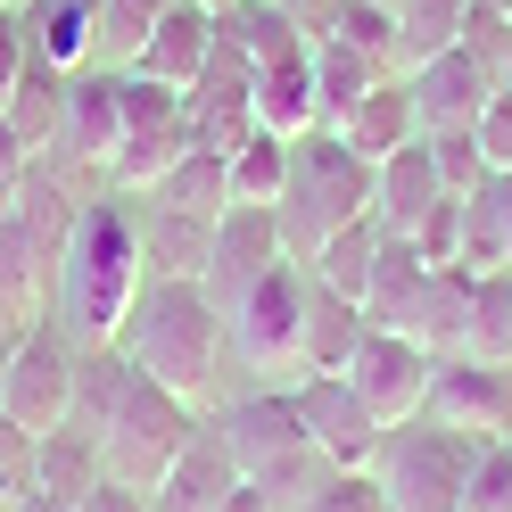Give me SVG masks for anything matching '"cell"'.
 Here are the masks:
<instances>
[{
	"label": "cell",
	"instance_id": "obj_44",
	"mask_svg": "<svg viewBox=\"0 0 512 512\" xmlns=\"http://www.w3.org/2000/svg\"><path fill=\"white\" fill-rule=\"evenodd\" d=\"M471 9H496V17H512V0H471Z\"/></svg>",
	"mask_w": 512,
	"mask_h": 512
},
{
	"label": "cell",
	"instance_id": "obj_15",
	"mask_svg": "<svg viewBox=\"0 0 512 512\" xmlns=\"http://www.w3.org/2000/svg\"><path fill=\"white\" fill-rule=\"evenodd\" d=\"M50 290H58V265L17 232L9 215H0V331H34V323H50Z\"/></svg>",
	"mask_w": 512,
	"mask_h": 512
},
{
	"label": "cell",
	"instance_id": "obj_35",
	"mask_svg": "<svg viewBox=\"0 0 512 512\" xmlns=\"http://www.w3.org/2000/svg\"><path fill=\"white\" fill-rule=\"evenodd\" d=\"M471 141H479V166H488V174H512V91H496V100L479 108Z\"/></svg>",
	"mask_w": 512,
	"mask_h": 512
},
{
	"label": "cell",
	"instance_id": "obj_19",
	"mask_svg": "<svg viewBox=\"0 0 512 512\" xmlns=\"http://www.w3.org/2000/svg\"><path fill=\"white\" fill-rule=\"evenodd\" d=\"M0 124L17 133V149L25 157H50L58 149V124H67V67H25L17 83H9V100H0Z\"/></svg>",
	"mask_w": 512,
	"mask_h": 512
},
{
	"label": "cell",
	"instance_id": "obj_47",
	"mask_svg": "<svg viewBox=\"0 0 512 512\" xmlns=\"http://www.w3.org/2000/svg\"><path fill=\"white\" fill-rule=\"evenodd\" d=\"M496 91H512V67H504V83H496Z\"/></svg>",
	"mask_w": 512,
	"mask_h": 512
},
{
	"label": "cell",
	"instance_id": "obj_41",
	"mask_svg": "<svg viewBox=\"0 0 512 512\" xmlns=\"http://www.w3.org/2000/svg\"><path fill=\"white\" fill-rule=\"evenodd\" d=\"M223 512H273V496H265V488H256V479H240V488H232V496H223Z\"/></svg>",
	"mask_w": 512,
	"mask_h": 512
},
{
	"label": "cell",
	"instance_id": "obj_24",
	"mask_svg": "<svg viewBox=\"0 0 512 512\" xmlns=\"http://www.w3.org/2000/svg\"><path fill=\"white\" fill-rule=\"evenodd\" d=\"M463 265L512 273V174H488L479 190H463Z\"/></svg>",
	"mask_w": 512,
	"mask_h": 512
},
{
	"label": "cell",
	"instance_id": "obj_46",
	"mask_svg": "<svg viewBox=\"0 0 512 512\" xmlns=\"http://www.w3.org/2000/svg\"><path fill=\"white\" fill-rule=\"evenodd\" d=\"M0 9H34V0H0Z\"/></svg>",
	"mask_w": 512,
	"mask_h": 512
},
{
	"label": "cell",
	"instance_id": "obj_33",
	"mask_svg": "<svg viewBox=\"0 0 512 512\" xmlns=\"http://www.w3.org/2000/svg\"><path fill=\"white\" fill-rule=\"evenodd\" d=\"M298 512H389V496H380V479H372V471H331Z\"/></svg>",
	"mask_w": 512,
	"mask_h": 512
},
{
	"label": "cell",
	"instance_id": "obj_40",
	"mask_svg": "<svg viewBox=\"0 0 512 512\" xmlns=\"http://www.w3.org/2000/svg\"><path fill=\"white\" fill-rule=\"evenodd\" d=\"M281 9H290V17L306 25V34L323 42V34H331V17H339V0H281Z\"/></svg>",
	"mask_w": 512,
	"mask_h": 512
},
{
	"label": "cell",
	"instance_id": "obj_28",
	"mask_svg": "<svg viewBox=\"0 0 512 512\" xmlns=\"http://www.w3.org/2000/svg\"><path fill=\"white\" fill-rule=\"evenodd\" d=\"M223 174H232V207H273L281 182H290V141L256 124V133H248L232 157H223Z\"/></svg>",
	"mask_w": 512,
	"mask_h": 512
},
{
	"label": "cell",
	"instance_id": "obj_6",
	"mask_svg": "<svg viewBox=\"0 0 512 512\" xmlns=\"http://www.w3.org/2000/svg\"><path fill=\"white\" fill-rule=\"evenodd\" d=\"M75 356H83V347L67 339L58 314L34 323V331H17V339H9V380H0V422L50 438V430L75 413Z\"/></svg>",
	"mask_w": 512,
	"mask_h": 512
},
{
	"label": "cell",
	"instance_id": "obj_16",
	"mask_svg": "<svg viewBox=\"0 0 512 512\" xmlns=\"http://www.w3.org/2000/svg\"><path fill=\"white\" fill-rule=\"evenodd\" d=\"M438 199H446V182H438V166H430L422 141H405L397 157H380V166H372V223H380V232L405 240Z\"/></svg>",
	"mask_w": 512,
	"mask_h": 512
},
{
	"label": "cell",
	"instance_id": "obj_38",
	"mask_svg": "<svg viewBox=\"0 0 512 512\" xmlns=\"http://www.w3.org/2000/svg\"><path fill=\"white\" fill-rule=\"evenodd\" d=\"M25 166H34V157H25V149H17V133H9V124H0V207L17 199V182H25Z\"/></svg>",
	"mask_w": 512,
	"mask_h": 512
},
{
	"label": "cell",
	"instance_id": "obj_43",
	"mask_svg": "<svg viewBox=\"0 0 512 512\" xmlns=\"http://www.w3.org/2000/svg\"><path fill=\"white\" fill-rule=\"evenodd\" d=\"M199 9H207V17H232V9H240V0H199Z\"/></svg>",
	"mask_w": 512,
	"mask_h": 512
},
{
	"label": "cell",
	"instance_id": "obj_3",
	"mask_svg": "<svg viewBox=\"0 0 512 512\" xmlns=\"http://www.w3.org/2000/svg\"><path fill=\"white\" fill-rule=\"evenodd\" d=\"M356 215H372V166L339 133H298L290 141V182H281V199H273L290 265H306V256L331 232H347Z\"/></svg>",
	"mask_w": 512,
	"mask_h": 512
},
{
	"label": "cell",
	"instance_id": "obj_2",
	"mask_svg": "<svg viewBox=\"0 0 512 512\" xmlns=\"http://www.w3.org/2000/svg\"><path fill=\"white\" fill-rule=\"evenodd\" d=\"M116 347L133 356V372H149L157 389L182 397V405H199L215 389L223 356H232V347H223V306L207 298V281H166V273L141 281Z\"/></svg>",
	"mask_w": 512,
	"mask_h": 512
},
{
	"label": "cell",
	"instance_id": "obj_17",
	"mask_svg": "<svg viewBox=\"0 0 512 512\" xmlns=\"http://www.w3.org/2000/svg\"><path fill=\"white\" fill-rule=\"evenodd\" d=\"M100 438H91L83 422H58L50 438H34V496L58 504V512H75L91 488H100Z\"/></svg>",
	"mask_w": 512,
	"mask_h": 512
},
{
	"label": "cell",
	"instance_id": "obj_31",
	"mask_svg": "<svg viewBox=\"0 0 512 512\" xmlns=\"http://www.w3.org/2000/svg\"><path fill=\"white\" fill-rule=\"evenodd\" d=\"M149 199H157V207H182V215H207V223H215L223 207H232V174H223V157H215V149H190L182 166L149 190Z\"/></svg>",
	"mask_w": 512,
	"mask_h": 512
},
{
	"label": "cell",
	"instance_id": "obj_30",
	"mask_svg": "<svg viewBox=\"0 0 512 512\" xmlns=\"http://www.w3.org/2000/svg\"><path fill=\"white\" fill-rule=\"evenodd\" d=\"M471 0H397V67H422V58L463 42Z\"/></svg>",
	"mask_w": 512,
	"mask_h": 512
},
{
	"label": "cell",
	"instance_id": "obj_20",
	"mask_svg": "<svg viewBox=\"0 0 512 512\" xmlns=\"http://www.w3.org/2000/svg\"><path fill=\"white\" fill-rule=\"evenodd\" d=\"M141 265L149 273H166V281H207V240H215V223L207 215H182V207H141Z\"/></svg>",
	"mask_w": 512,
	"mask_h": 512
},
{
	"label": "cell",
	"instance_id": "obj_29",
	"mask_svg": "<svg viewBox=\"0 0 512 512\" xmlns=\"http://www.w3.org/2000/svg\"><path fill=\"white\" fill-rule=\"evenodd\" d=\"M463 356H479V364H512V273H479V281H471Z\"/></svg>",
	"mask_w": 512,
	"mask_h": 512
},
{
	"label": "cell",
	"instance_id": "obj_42",
	"mask_svg": "<svg viewBox=\"0 0 512 512\" xmlns=\"http://www.w3.org/2000/svg\"><path fill=\"white\" fill-rule=\"evenodd\" d=\"M0 512H58V504H42V496H17V504H0Z\"/></svg>",
	"mask_w": 512,
	"mask_h": 512
},
{
	"label": "cell",
	"instance_id": "obj_10",
	"mask_svg": "<svg viewBox=\"0 0 512 512\" xmlns=\"http://www.w3.org/2000/svg\"><path fill=\"white\" fill-rule=\"evenodd\" d=\"M116 141H124V91H116V75H108V67H75V75H67V124H58L50 166L108 182Z\"/></svg>",
	"mask_w": 512,
	"mask_h": 512
},
{
	"label": "cell",
	"instance_id": "obj_49",
	"mask_svg": "<svg viewBox=\"0 0 512 512\" xmlns=\"http://www.w3.org/2000/svg\"><path fill=\"white\" fill-rule=\"evenodd\" d=\"M504 25H512V17H504Z\"/></svg>",
	"mask_w": 512,
	"mask_h": 512
},
{
	"label": "cell",
	"instance_id": "obj_22",
	"mask_svg": "<svg viewBox=\"0 0 512 512\" xmlns=\"http://www.w3.org/2000/svg\"><path fill=\"white\" fill-rule=\"evenodd\" d=\"M380 240H389V232H380L372 215H356L347 232H331L323 248L306 256V281H314V290H331V298H347V306H364L372 265H380Z\"/></svg>",
	"mask_w": 512,
	"mask_h": 512
},
{
	"label": "cell",
	"instance_id": "obj_14",
	"mask_svg": "<svg viewBox=\"0 0 512 512\" xmlns=\"http://www.w3.org/2000/svg\"><path fill=\"white\" fill-rule=\"evenodd\" d=\"M240 488V463L223 455V438L199 422L190 430V446L166 463V479L149 488V512H223V496Z\"/></svg>",
	"mask_w": 512,
	"mask_h": 512
},
{
	"label": "cell",
	"instance_id": "obj_4",
	"mask_svg": "<svg viewBox=\"0 0 512 512\" xmlns=\"http://www.w3.org/2000/svg\"><path fill=\"white\" fill-rule=\"evenodd\" d=\"M479 446H488V438L413 413V422L380 430L372 479H380V496H389V512H463V479L479 463Z\"/></svg>",
	"mask_w": 512,
	"mask_h": 512
},
{
	"label": "cell",
	"instance_id": "obj_26",
	"mask_svg": "<svg viewBox=\"0 0 512 512\" xmlns=\"http://www.w3.org/2000/svg\"><path fill=\"white\" fill-rule=\"evenodd\" d=\"M25 17V42H34L42 67H91V17H100V0H34Z\"/></svg>",
	"mask_w": 512,
	"mask_h": 512
},
{
	"label": "cell",
	"instance_id": "obj_34",
	"mask_svg": "<svg viewBox=\"0 0 512 512\" xmlns=\"http://www.w3.org/2000/svg\"><path fill=\"white\" fill-rule=\"evenodd\" d=\"M422 149H430V166H438L446 190H479V182H488V166H479V141H471V133H430Z\"/></svg>",
	"mask_w": 512,
	"mask_h": 512
},
{
	"label": "cell",
	"instance_id": "obj_7",
	"mask_svg": "<svg viewBox=\"0 0 512 512\" xmlns=\"http://www.w3.org/2000/svg\"><path fill=\"white\" fill-rule=\"evenodd\" d=\"M430 372H438V356H430V347H413L405 331H364L356 364H347L339 380L364 397V413H372L380 430H397V422H413V413H422Z\"/></svg>",
	"mask_w": 512,
	"mask_h": 512
},
{
	"label": "cell",
	"instance_id": "obj_25",
	"mask_svg": "<svg viewBox=\"0 0 512 512\" xmlns=\"http://www.w3.org/2000/svg\"><path fill=\"white\" fill-rule=\"evenodd\" d=\"M364 306H347V298H331V290H314L306 281V356H298V372H347L356 364V347H364Z\"/></svg>",
	"mask_w": 512,
	"mask_h": 512
},
{
	"label": "cell",
	"instance_id": "obj_12",
	"mask_svg": "<svg viewBox=\"0 0 512 512\" xmlns=\"http://www.w3.org/2000/svg\"><path fill=\"white\" fill-rule=\"evenodd\" d=\"M405 100H413V141H430V133H471L479 108L496 100V83L463 50H438L422 67H405Z\"/></svg>",
	"mask_w": 512,
	"mask_h": 512
},
{
	"label": "cell",
	"instance_id": "obj_32",
	"mask_svg": "<svg viewBox=\"0 0 512 512\" xmlns=\"http://www.w3.org/2000/svg\"><path fill=\"white\" fill-rule=\"evenodd\" d=\"M463 512H512V438H488L463 479Z\"/></svg>",
	"mask_w": 512,
	"mask_h": 512
},
{
	"label": "cell",
	"instance_id": "obj_11",
	"mask_svg": "<svg viewBox=\"0 0 512 512\" xmlns=\"http://www.w3.org/2000/svg\"><path fill=\"white\" fill-rule=\"evenodd\" d=\"M422 413H430V422H446V430H471V438H512V364L438 356Z\"/></svg>",
	"mask_w": 512,
	"mask_h": 512
},
{
	"label": "cell",
	"instance_id": "obj_36",
	"mask_svg": "<svg viewBox=\"0 0 512 512\" xmlns=\"http://www.w3.org/2000/svg\"><path fill=\"white\" fill-rule=\"evenodd\" d=\"M17 496H34V430L0 422V504H17Z\"/></svg>",
	"mask_w": 512,
	"mask_h": 512
},
{
	"label": "cell",
	"instance_id": "obj_13",
	"mask_svg": "<svg viewBox=\"0 0 512 512\" xmlns=\"http://www.w3.org/2000/svg\"><path fill=\"white\" fill-rule=\"evenodd\" d=\"M281 223H273V207H223L215 215V240H207V298L223 306L232 290H248L265 265H281Z\"/></svg>",
	"mask_w": 512,
	"mask_h": 512
},
{
	"label": "cell",
	"instance_id": "obj_9",
	"mask_svg": "<svg viewBox=\"0 0 512 512\" xmlns=\"http://www.w3.org/2000/svg\"><path fill=\"white\" fill-rule=\"evenodd\" d=\"M207 430L223 438V455L240 463V479H256V471H273V463H290L298 446H306V422H298V405H290V389H265V380H256L248 397H232V405H215V413H207Z\"/></svg>",
	"mask_w": 512,
	"mask_h": 512
},
{
	"label": "cell",
	"instance_id": "obj_37",
	"mask_svg": "<svg viewBox=\"0 0 512 512\" xmlns=\"http://www.w3.org/2000/svg\"><path fill=\"white\" fill-rule=\"evenodd\" d=\"M34 67V42H25V17L17 9H0V100H9V83Z\"/></svg>",
	"mask_w": 512,
	"mask_h": 512
},
{
	"label": "cell",
	"instance_id": "obj_23",
	"mask_svg": "<svg viewBox=\"0 0 512 512\" xmlns=\"http://www.w3.org/2000/svg\"><path fill=\"white\" fill-rule=\"evenodd\" d=\"M339 141L364 157V166H380V157H397L405 141H413V100H405V75H389V83H372L356 108H347V124H339Z\"/></svg>",
	"mask_w": 512,
	"mask_h": 512
},
{
	"label": "cell",
	"instance_id": "obj_48",
	"mask_svg": "<svg viewBox=\"0 0 512 512\" xmlns=\"http://www.w3.org/2000/svg\"><path fill=\"white\" fill-rule=\"evenodd\" d=\"M380 9H397V0H380Z\"/></svg>",
	"mask_w": 512,
	"mask_h": 512
},
{
	"label": "cell",
	"instance_id": "obj_8",
	"mask_svg": "<svg viewBox=\"0 0 512 512\" xmlns=\"http://www.w3.org/2000/svg\"><path fill=\"white\" fill-rule=\"evenodd\" d=\"M290 405H298V422H306V446H314L331 471H372L380 422L364 413V397L347 389L339 372H298V380H290Z\"/></svg>",
	"mask_w": 512,
	"mask_h": 512
},
{
	"label": "cell",
	"instance_id": "obj_39",
	"mask_svg": "<svg viewBox=\"0 0 512 512\" xmlns=\"http://www.w3.org/2000/svg\"><path fill=\"white\" fill-rule=\"evenodd\" d=\"M75 512H149V496H133V488H116V479H100Z\"/></svg>",
	"mask_w": 512,
	"mask_h": 512
},
{
	"label": "cell",
	"instance_id": "obj_5",
	"mask_svg": "<svg viewBox=\"0 0 512 512\" xmlns=\"http://www.w3.org/2000/svg\"><path fill=\"white\" fill-rule=\"evenodd\" d=\"M223 347L256 372V380H281V372H298L306 356V265H265L248 281V290L223 298Z\"/></svg>",
	"mask_w": 512,
	"mask_h": 512
},
{
	"label": "cell",
	"instance_id": "obj_21",
	"mask_svg": "<svg viewBox=\"0 0 512 512\" xmlns=\"http://www.w3.org/2000/svg\"><path fill=\"white\" fill-rule=\"evenodd\" d=\"M372 83H389V67L364 58V50H347L339 34H323V42H314V133H339L347 108H356Z\"/></svg>",
	"mask_w": 512,
	"mask_h": 512
},
{
	"label": "cell",
	"instance_id": "obj_45",
	"mask_svg": "<svg viewBox=\"0 0 512 512\" xmlns=\"http://www.w3.org/2000/svg\"><path fill=\"white\" fill-rule=\"evenodd\" d=\"M0 380H9V331H0Z\"/></svg>",
	"mask_w": 512,
	"mask_h": 512
},
{
	"label": "cell",
	"instance_id": "obj_18",
	"mask_svg": "<svg viewBox=\"0 0 512 512\" xmlns=\"http://www.w3.org/2000/svg\"><path fill=\"white\" fill-rule=\"evenodd\" d=\"M207 50H215V17L199 9V0H174V9L157 17V34H149V50L133 58V75H157V83H174V91H190V75L207 67Z\"/></svg>",
	"mask_w": 512,
	"mask_h": 512
},
{
	"label": "cell",
	"instance_id": "obj_1",
	"mask_svg": "<svg viewBox=\"0 0 512 512\" xmlns=\"http://www.w3.org/2000/svg\"><path fill=\"white\" fill-rule=\"evenodd\" d=\"M141 281H149V265H141L133 207L116 190L108 199H83L75 232H67V256H58V290H50V314L67 323V339L108 347L124 331V314H133V298H141Z\"/></svg>",
	"mask_w": 512,
	"mask_h": 512
},
{
	"label": "cell",
	"instance_id": "obj_27",
	"mask_svg": "<svg viewBox=\"0 0 512 512\" xmlns=\"http://www.w3.org/2000/svg\"><path fill=\"white\" fill-rule=\"evenodd\" d=\"M166 9H174V0H100V17H91V67L133 75V58L149 50V34H157Z\"/></svg>",
	"mask_w": 512,
	"mask_h": 512
}]
</instances>
